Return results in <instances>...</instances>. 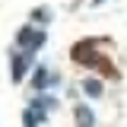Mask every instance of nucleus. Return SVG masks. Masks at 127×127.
<instances>
[{"instance_id":"f257e3e1","label":"nucleus","mask_w":127,"mask_h":127,"mask_svg":"<svg viewBox=\"0 0 127 127\" xmlns=\"http://www.w3.org/2000/svg\"><path fill=\"white\" fill-rule=\"evenodd\" d=\"M98 41H102V38H83V41H76V45L70 48V57H73L79 67H89V70H102V73H105L108 79H118L121 73L111 67V61H108V57H98V54H95Z\"/></svg>"},{"instance_id":"f03ea898","label":"nucleus","mask_w":127,"mask_h":127,"mask_svg":"<svg viewBox=\"0 0 127 127\" xmlns=\"http://www.w3.org/2000/svg\"><path fill=\"white\" fill-rule=\"evenodd\" d=\"M48 41V35L41 29H32V26H22V29L16 32V45L22 48V51H38V48Z\"/></svg>"},{"instance_id":"6e6552de","label":"nucleus","mask_w":127,"mask_h":127,"mask_svg":"<svg viewBox=\"0 0 127 127\" xmlns=\"http://www.w3.org/2000/svg\"><path fill=\"white\" fill-rule=\"evenodd\" d=\"M51 16H54V13H51V6H35V10H32V22H38V26H45V22H48V26H51Z\"/></svg>"},{"instance_id":"7ed1b4c3","label":"nucleus","mask_w":127,"mask_h":127,"mask_svg":"<svg viewBox=\"0 0 127 127\" xmlns=\"http://www.w3.org/2000/svg\"><path fill=\"white\" fill-rule=\"evenodd\" d=\"M32 54L35 51H22V54H13V61H10V79H13L16 86L26 79V73H29L32 67Z\"/></svg>"},{"instance_id":"20e7f679","label":"nucleus","mask_w":127,"mask_h":127,"mask_svg":"<svg viewBox=\"0 0 127 127\" xmlns=\"http://www.w3.org/2000/svg\"><path fill=\"white\" fill-rule=\"evenodd\" d=\"M48 121V108H38V105H32V108L22 111V127H41Z\"/></svg>"},{"instance_id":"1a4fd4ad","label":"nucleus","mask_w":127,"mask_h":127,"mask_svg":"<svg viewBox=\"0 0 127 127\" xmlns=\"http://www.w3.org/2000/svg\"><path fill=\"white\" fill-rule=\"evenodd\" d=\"M102 3H105V0H89V6H102Z\"/></svg>"},{"instance_id":"0eeeda50","label":"nucleus","mask_w":127,"mask_h":127,"mask_svg":"<svg viewBox=\"0 0 127 127\" xmlns=\"http://www.w3.org/2000/svg\"><path fill=\"white\" fill-rule=\"evenodd\" d=\"M83 92H86V98H102V92H105V86H102V79H83Z\"/></svg>"},{"instance_id":"423d86ee","label":"nucleus","mask_w":127,"mask_h":127,"mask_svg":"<svg viewBox=\"0 0 127 127\" xmlns=\"http://www.w3.org/2000/svg\"><path fill=\"white\" fill-rule=\"evenodd\" d=\"M48 86H51V73H48L45 64H38L35 73H32V89H35V92H45Z\"/></svg>"},{"instance_id":"39448f33","label":"nucleus","mask_w":127,"mask_h":127,"mask_svg":"<svg viewBox=\"0 0 127 127\" xmlns=\"http://www.w3.org/2000/svg\"><path fill=\"white\" fill-rule=\"evenodd\" d=\"M73 118H76V127H95V111L89 105H73Z\"/></svg>"}]
</instances>
